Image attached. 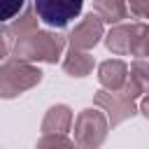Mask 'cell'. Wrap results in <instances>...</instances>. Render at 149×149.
Instances as JSON below:
<instances>
[{
  "label": "cell",
  "mask_w": 149,
  "mask_h": 149,
  "mask_svg": "<svg viewBox=\"0 0 149 149\" xmlns=\"http://www.w3.org/2000/svg\"><path fill=\"white\" fill-rule=\"evenodd\" d=\"M63 49H65V37L58 33H51V30H35L26 37L14 40V44H12L14 58L26 61V63H35V61L56 63L61 58Z\"/></svg>",
  "instance_id": "obj_1"
},
{
  "label": "cell",
  "mask_w": 149,
  "mask_h": 149,
  "mask_svg": "<svg viewBox=\"0 0 149 149\" xmlns=\"http://www.w3.org/2000/svg\"><path fill=\"white\" fill-rule=\"evenodd\" d=\"M42 81V70L33 63L9 58L0 65V98H16Z\"/></svg>",
  "instance_id": "obj_2"
},
{
  "label": "cell",
  "mask_w": 149,
  "mask_h": 149,
  "mask_svg": "<svg viewBox=\"0 0 149 149\" xmlns=\"http://www.w3.org/2000/svg\"><path fill=\"white\" fill-rule=\"evenodd\" d=\"M109 121L95 107H86L74 119V144L79 149H98L107 140Z\"/></svg>",
  "instance_id": "obj_3"
},
{
  "label": "cell",
  "mask_w": 149,
  "mask_h": 149,
  "mask_svg": "<svg viewBox=\"0 0 149 149\" xmlns=\"http://www.w3.org/2000/svg\"><path fill=\"white\" fill-rule=\"evenodd\" d=\"M93 105L105 112V116H107V121H109L112 128H116L119 123H123L126 119H130V116L137 114L135 98H130V95L123 93V91L100 88V91H95V95H93Z\"/></svg>",
  "instance_id": "obj_4"
},
{
  "label": "cell",
  "mask_w": 149,
  "mask_h": 149,
  "mask_svg": "<svg viewBox=\"0 0 149 149\" xmlns=\"http://www.w3.org/2000/svg\"><path fill=\"white\" fill-rule=\"evenodd\" d=\"M37 19L49 28H65L81 14L84 0H33Z\"/></svg>",
  "instance_id": "obj_5"
},
{
  "label": "cell",
  "mask_w": 149,
  "mask_h": 149,
  "mask_svg": "<svg viewBox=\"0 0 149 149\" xmlns=\"http://www.w3.org/2000/svg\"><path fill=\"white\" fill-rule=\"evenodd\" d=\"M147 30H149V23H142V21L116 23V26L107 33L105 47H107L112 54H116V56H126V54L135 56V51H137L142 37L147 35Z\"/></svg>",
  "instance_id": "obj_6"
},
{
  "label": "cell",
  "mask_w": 149,
  "mask_h": 149,
  "mask_svg": "<svg viewBox=\"0 0 149 149\" xmlns=\"http://www.w3.org/2000/svg\"><path fill=\"white\" fill-rule=\"evenodd\" d=\"M105 37V23L102 19L95 14V12H88L68 35V42L72 49H81V51H88L93 49L100 40Z\"/></svg>",
  "instance_id": "obj_7"
},
{
  "label": "cell",
  "mask_w": 149,
  "mask_h": 149,
  "mask_svg": "<svg viewBox=\"0 0 149 149\" xmlns=\"http://www.w3.org/2000/svg\"><path fill=\"white\" fill-rule=\"evenodd\" d=\"M128 79V65L119 58H109L102 61L98 65V81L102 84V88L107 91H121L123 84Z\"/></svg>",
  "instance_id": "obj_8"
},
{
  "label": "cell",
  "mask_w": 149,
  "mask_h": 149,
  "mask_svg": "<svg viewBox=\"0 0 149 149\" xmlns=\"http://www.w3.org/2000/svg\"><path fill=\"white\" fill-rule=\"evenodd\" d=\"M123 93H128L130 98L137 95H147L149 93V61L144 58H135L128 68V79L121 88Z\"/></svg>",
  "instance_id": "obj_9"
},
{
  "label": "cell",
  "mask_w": 149,
  "mask_h": 149,
  "mask_svg": "<svg viewBox=\"0 0 149 149\" xmlns=\"http://www.w3.org/2000/svg\"><path fill=\"white\" fill-rule=\"evenodd\" d=\"M72 109L68 105H51L42 119V133H68L72 126Z\"/></svg>",
  "instance_id": "obj_10"
},
{
  "label": "cell",
  "mask_w": 149,
  "mask_h": 149,
  "mask_svg": "<svg viewBox=\"0 0 149 149\" xmlns=\"http://www.w3.org/2000/svg\"><path fill=\"white\" fill-rule=\"evenodd\" d=\"M93 65H95V58H93L88 51L72 49V47H70V51H68L65 58H63V70H65L70 77H86V74H91Z\"/></svg>",
  "instance_id": "obj_11"
},
{
  "label": "cell",
  "mask_w": 149,
  "mask_h": 149,
  "mask_svg": "<svg viewBox=\"0 0 149 149\" xmlns=\"http://www.w3.org/2000/svg\"><path fill=\"white\" fill-rule=\"evenodd\" d=\"M93 12L102 19V23H123L128 19L126 0H93Z\"/></svg>",
  "instance_id": "obj_12"
},
{
  "label": "cell",
  "mask_w": 149,
  "mask_h": 149,
  "mask_svg": "<svg viewBox=\"0 0 149 149\" xmlns=\"http://www.w3.org/2000/svg\"><path fill=\"white\" fill-rule=\"evenodd\" d=\"M7 28H9V33H12V37H14V40H19V37H26V35L35 33V30H37V12H35V7H33V5H30V7H26V9H23V14H21L19 19H14Z\"/></svg>",
  "instance_id": "obj_13"
},
{
  "label": "cell",
  "mask_w": 149,
  "mask_h": 149,
  "mask_svg": "<svg viewBox=\"0 0 149 149\" xmlns=\"http://www.w3.org/2000/svg\"><path fill=\"white\" fill-rule=\"evenodd\" d=\"M35 149H79V147L74 144V140H70L63 133H42Z\"/></svg>",
  "instance_id": "obj_14"
},
{
  "label": "cell",
  "mask_w": 149,
  "mask_h": 149,
  "mask_svg": "<svg viewBox=\"0 0 149 149\" xmlns=\"http://www.w3.org/2000/svg\"><path fill=\"white\" fill-rule=\"evenodd\" d=\"M23 7H26V0H0V23L16 19Z\"/></svg>",
  "instance_id": "obj_15"
},
{
  "label": "cell",
  "mask_w": 149,
  "mask_h": 149,
  "mask_svg": "<svg viewBox=\"0 0 149 149\" xmlns=\"http://www.w3.org/2000/svg\"><path fill=\"white\" fill-rule=\"evenodd\" d=\"M12 44H14V37H12L9 28L0 23V61H5V58L9 56V51H12Z\"/></svg>",
  "instance_id": "obj_16"
},
{
  "label": "cell",
  "mask_w": 149,
  "mask_h": 149,
  "mask_svg": "<svg viewBox=\"0 0 149 149\" xmlns=\"http://www.w3.org/2000/svg\"><path fill=\"white\" fill-rule=\"evenodd\" d=\"M135 58L149 61V30H147V35L142 37V42H140V47H137V51H135Z\"/></svg>",
  "instance_id": "obj_17"
},
{
  "label": "cell",
  "mask_w": 149,
  "mask_h": 149,
  "mask_svg": "<svg viewBox=\"0 0 149 149\" xmlns=\"http://www.w3.org/2000/svg\"><path fill=\"white\" fill-rule=\"evenodd\" d=\"M144 2H147V0H126V5H128V14L135 16V19H140V12H142Z\"/></svg>",
  "instance_id": "obj_18"
},
{
  "label": "cell",
  "mask_w": 149,
  "mask_h": 149,
  "mask_svg": "<svg viewBox=\"0 0 149 149\" xmlns=\"http://www.w3.org/2000/svg\"><path fill=\"white\" fill-rule=\"evenodd\" d=\"M140 112H142V114L149 119V93H147V95H144V100L140 102Z\"/></svg>",
  "instance_id": "obj_19"
},
{
  "label": "cell",
  "mask_w": 149,
  "mask_h": 149,
  "mask_svg": "<svg viewBox=\"0 0 149 149\" xmlns=\"http://www.w3.org/2000/svg\"><path fill=\"white\" fill-rule=\"evenodd\" d=\"M140 19H149V0L144 2V7H142V12H140Z\"/></svg>",
  "instance_id": "obj_20"
}]
</instances>
